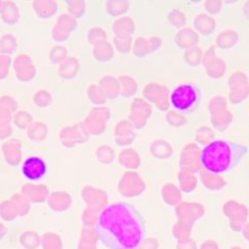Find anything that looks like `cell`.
<instances>
[{
    "label": "cell",
    "instance_id": "6da1fadb",
    "mask_svg": "<svg viewBox=\"0 0 249 249\" xmlns=\"http://www.w3.org/2000/svg\"><path fill=\"white\" fill-rule=\"evenodd\" d=\"M99 242L108 249H136L144 239L146 225L132 204L116 202L107 206L96 225Z\"/></svg>",
    "mask_w": 249,
    "mask_h": 249
},
{
    "label": "cell",
    "instance_id": "7a4b0ae2",
    "mask_svg": "<svg viewBox=\"0 0 249 249\" xmlns=\"http://www.w3.org/2000/svg\"><path fill=\"white\" fill-rule=\"evenodd\" d=\"M241 157V149L226 142H214L201 153L203 166L213 174L231 171Z\"/></svg>",
    "mask_w": 249,
    "mask_h": 249
},
{
    "label": "cell",
    "instance_id": "3957f363",
    "mask_svg": "<svg viewBox=\"0 0 249 249\" xmlns=\"http://www.w3.org/2000/svg\"><path fill=\"white\" fill-rule=\"evenodd\" d=\"M194 91L190 86H180L177 88L171 95V103L178 110H186L193 105L194 100Z\"/></svg>",
    "mask_w": 249,
    "mask_h": 249
},
{
    "label": "cell",
    "instance_id": "277c9868",
    "mask_svg": "<svg viewBox=\"0 0 249 249\" xmlns=\"http://www.w3.org/2000/svg\"><path fill=\"white\" fill-rule=\"evenodd\" d=\"M22 169L26 178L32 180L42 178L47 171L45 162L40 158L35 157L26 160Z\"/></svg>",
    "mask_w": 249,
    "mask_h": 249
}]
</instances>
